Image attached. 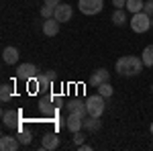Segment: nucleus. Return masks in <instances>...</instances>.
<instances>
[{
  "label": "nucleus",
  "mask_w": 153,
  "mask_h": 151,
  "mask_svg": "<svg viewBox=\"0 0 153 151\" xmlns=\"http://www.w3.org/2000/svg\"><path fill=\"white\" fill-rule=\"evenodd\" d=\"M68 110H70V112H80V115L84 116V118H86V116H88V108H86V100H80V98H76V100H70V102H68Z\"/></svg>",
  "instance_id": "13"
},
{
  "label": "nucleus",
  "mask_w": 153,
  "mask_h": 151,
  "mask_svg": "<svg viewBox=\"0 0 153 151\" xmlns=\"http://www.w3.org/2000/svg\"><path fill=\"white\" fill-rule=\"evenodd\" d=\"M112 92H114V90H112L110 82H104V84H100V86H98V94H102L104 98H110V96H112Z\"/></svg>",
  "instance_id": "22"
},
{
  "label": "nucleus",
  "mask_w": 153,
  "mask_h": 151,
  "mask_svg": "<svg viewBox=\"0 0 153 151\" xmlns=\"http://www.w3.org/2000/svg\"><path fill=\"white\" fill-rule=\"evenodd\" d=\"M53 16L57 19L59 23H68V21H71V16H74L71 4H59V6H55V14H53Z\"/></svg>",
  "instance_id": "7"
},
{
  "label": "nucleus",
  "mask_w": 153,
  "mask_h": 151,
  "mask_svg": "<svg viewBox=\"0 0 153 151\" xmlns=\"http://www.w3.org/2000/svg\"><path fill=\"white\" fill-rule=\"evenodd\" d=\"M65 127L70 129L71 133H78V131H82V129H84V116L80 115V112H70L68 121H65Z\"/></svg>",
  "instance_id": "6"
},
{
  "label": "nucleus",
  "mask_w": 153,
  "mask_h": 151,
  "mask_svg": "<svg viewBox=\"0 0 153 151\" xmlns=\"http://www.w3.org/2000/svg\"><path fill=\"white\" fill-rule=\"evenodd\" d=\"M57 145H59L57 133H45V137L41 141V147L47 149V151H53V149H57Z\"/></svg>",
  "instance_id": "14"
},
{
  "label": "nucleus",
  "mask_w": 153,
  "mask_h": 151,
  "mask_svg": "<svg viewBox=\"0 0 153 151\" xmlns=\"http://www.w3.org/2000/svg\"><path fill=\"white\" fill-rule=\"evenodd\" d=\"M2 121H4V127H19L21 112L19 110H4L2 112Z\"/></svg>",
  "instance_id": "11"
},
{
  "label": "nucleus",
  "mask_w": 153,
  "mask_h": 151,
  "mask_svg": "<svg viewBox=\"0 0 153 151\" xmlns=\"http://www.w3.org/2000/svg\"><path fill=\"white\" fill-rule=\"evenodd\" d=\"M151 135H153V123H151Z\"/></svg>",
  "instance_id": "30"
},
{
  "label": "nucleus",
  "mask_w": 153,
  "mask_h": 151,
  "mask_svg": "<svg viewBox=\"0 0 153 151\" xmlns=\"http://www.w3.org/2000/svg\"><path fill=\"white\" fill-rule=\"evenodd\" d=\"M110 80V71L106 70V68H98V70L90 76V86H94V88H98L100 84H104V82Z\"/></svg>",
  "instance_id": "9"
},
{
  "label": "nucleus",
  "mask_w": 153,
  "mask_h": 151,
  "mask_svg": "<svg viewBox=\"0 0 153 151\" xmlns=\"http://www.w3.org/2000/svg\"><path fill=\"white\" fill-rule=\"evenodd\" d=\"M12 98V86L10 84H2L0 86V100L2 102H8Z\"/></svg>",
  "instance_id": "20"
},
{
  "label": "nucleus",
  "mask_w": 153,
  "mask_h": 151,
  "mask_svg": "<svg viewBox=\"0 0 153 151\" xmlns=\"http://www.w3.org/2000/svg\"><path fill=\"white\" fill-rule=\"evenodd\" d=\"M112 4H114L117 8H125V6H127V0H112Z\"/></svg>",
  "instance_id": "26"
},
{
  "label": "nucleus",
  "mask_w": 153,
  "mask_h": 151,
  "mask_svg": "<svg viewBox=\"0 0 153 151\" xmlns=\"http://www.w3.org/2000/svg\"><path fill=\"white\" fill-rule=\"evenodd\" d=\"M86 108H88V115L90 116H102L104 115V96L102 94H94V96H88L86 98Z\"/></svg>",
  "instance_id": "3"
},
{
  "label": "nucleus",
  "mask_w": 153,
  "mask_h": 151,
  "mask_svg": "<svg viewBox=\"0 0 153 151\" xmlns=\"http://www.w3.org/2000/svg\"><path fill=\"white\" fill-rule=\"evenodd\" d=\"M151 90H153V86H151Z\"/></svg>",
  "instance_id": "31"
},
{
  "label": "nucleus",
  "mask_w": 153,
  "mask_h": 151,
  "mask_svg": "<svg viewBox=\"0 0 153 151\" xmlns=\"http://www.w3.org/2000/svg\"><path fill=\"white\" fill-rule=\"evenodd\" d=\"M151 27H153V14H151Z\"/></svg>",
  "instance_id": "29"
},
{
  "label": "nucleus",
  "mask_w": 153,
  "mask_h": 151,
  "mask_svg": "<svg viewBox=\"0 0 153 151\" xmlns=\"http://www.w3.org/2000/svg\"><path fill=\"white\" fill-rule=\"evenodd\" d=\"M112 23L117 25V27H123V25L127 23V12L123 10V8H117V10L112 12Z\"/></svg>",
  "instance_id": "18"
},
{
  "label": "nucleus",
  "mask_w": 153,
  "mask_h": 151,
  "mask_svg": "<svg viewBox=\"0 0 153 151\" xmlns=\"http://www.w3.org/2000/svg\"><path fill=\"white\" fill-rule=\"evenodd\" d=\"M78 149H80V151H90L92 147H90V145H86V143H82V145H78Z\"/></svg>",
  "instance_id": "28"
},
{
  "label": "nucleus",
  "mask_w": 153,
  "mask_h": 151,
  "mask_svg": "<svg viewBox=\"0 0 153 151\" xmlns=\"http://www.w3.org/2000/svg\"><path fill=\"white\" fill-rule=\"evenodd\" d=\"M19 145H21L19 139L12 137V135H2V137H0V149L2 151H16Z\"/></svg>",
  "instance_id": "10"
},
{
  "label": "nucleus",
  "mask_w": 153,
  "mask_h": 151,
  "mask_svg": "<svg viewBox=\"0 0 153 151\" xmlns=\"http://www.w3.org/2000/svg\"><path fill=\"white\" fill-rule=\"evenodd\" d=\"M141 59H143V63H145V68H151L153 65V45H147L143 49Z\"/></svg>",
  "instance_id": "19"
},
{
  "label": "nucleus",
  "mask_w": 153,
  "mask_h": 151,
  "mask_svg": "<svg viewBox=\"0 0 153 151\" xmlns=\"http://www.w3.org/2000/svg\"><path fill=\"white\" fill-rule=\"evenodd\" d=\"M143 0H127V12H131V14H137V12L143 10Z\"/></svg>",
  "instance_id": "17"
},
{
  "label": "nucleus",
  "mask_w": 153,
  "mask_h": 151,
  "mask_svg": "<svg viewBox=\"0 0 153 151\" xmlns=\"http://www.w3.org/2000/svg\"><path fill=\"white\" fill-rule=\"evenodd\" d=\"M143 59L137 57V55H125V57L117 59V65L114 70L120 74V76H127V78H133V76H139L143 70Z\"/></svg>",
  "instance_id": "1"
},
{
  "label": "nucleus",
  "mask_w": 153,
  "mask_h": 151,
  "mask_svg": "<svg viewBox=\"0 0 153 151\" xmlns=\"http://www.w3.org/2000/svg\"><path fill=\"white\" fill-rule=\"evenodd\" d=\"M37 76H39V70H37L35 63H21V65L16 68V78H19V80L31 82V80H35Z\"/></svg>",
  "instance_id": "4"
},
{
  "label": "nucleus",
  "mask_w": 153,
  "mask_h": 151,
  "mask_svg": "<svg viewBox=\"0 0 153 151\" xmlns=\"http://www.w3.org/2000/svg\"><path fill=\"white\" fill-rule=\"evenodd\" d=\"M19 49L16 47H4V51H2V59H4V63H8V65H14L16 61H19Z\"/></svg>",
  "instance_id": "15"
},
{
  "label": "nucleus",
  "mask_w": 153,
  "mask_h": 151,
  "mask_svg": "<svg viewBox=\"0 0 153 151\" xmlns=\"http://www.w3.org/2000/svg\"><path fill=\"white\" fill-rule=\"evenodd\" d=\"M143 12H147L149 16L153 14V0H145V4H143Z\"/></svg>",
  "instance_id": "25"
},
{
  "label": "nucleus",
  "mask_w": 153,
  "mask_h": 151,
  "mask_svg": "<svg viewBox=\"0 0 153 151\" xmlns=\"http://www.w3.org/2000/svg\"><path fill=\"white\" fill-rule=\"evenodd\" d=\"M57 80V74L55 71H45V74H39L37 76V84H39V90H49L51 88V84Z\"/></svg>",
  "instance_id": "8"
},
{
  "label": "nucleus",
  "mask_w": 153,
  "mask_h": 151,
  "mask_svg": "<svg viewBox=\"0 0 153 151\" xmlns=\"http://www.w3.org/2000/svg\"><path fill=\"white\" fill-rule=\"evenodd\" d=\"M53 14H55V8H53V6H47V4L41 6V16H43V19H51Z\"/></svg>",
  "instance_id": "23"
},
{
  "label": "nucleus",
  "mask_w": 153,
  "mask_h": 151,
  "mask_svg": "<svg viewBox=\"0 0 153 151\" xmlns=\"http://www.w3.org/2000/svg\"><path fill=\"white\" fill-rule=\"evenodd\" d=\"M16 139H19V143H21V145H29V143L33 141V135H31V131H19Z\"/></svg>",
  "instance_id": "21"
},
{
  "label": "nucleus",
  "mask_w": 153,
  "mask_h": 151,
  "mask_svg": "<svg viewBox=\"0 0 153 151\" xmlns=\"http://www.w3.org/2000/svg\"><path fill=\"white\" fill-rule=\"evenodd\" d=\"M100 125H102V123H100V116H90V115H88V118H84V129L90 131V133L98 131Z\"/></svg>",
  "instance_id": "16"
},
{
  "label": "nucleus",
  "mask_w": 153,
  "mask_h": 151,
  "mask_svg": "<svg viewBox=\"0 0 153 151\" xmlns=\"http://www.w3.org/2000/svg\"><path fill=\"white\" fill-rule=\"evenodd\" d=\"M43 33H45L47 37H55L59 33V21L55 19V16L43 21Z\"/></svg>",
  "instance_id": "12"
},
{
  "label": "nucleus",
  "mask_w": 153,
  "mask_h": 151,
  "mask_svg": "<svg viewBox=\"0 0 153 151\" xmlns=\"http://www.w3.org/2000/svg\"><path fill=\"white\" fill-rule=\"evenodd\" d=\"M131 29L135 31V33H147L151 27V16L147 14V12H137V14H133L131 16Z\"/></svg>",
  "instance_id": "2"
},
{
  "label": "nucleus",
  "mask_w": 153,
  "mask_h": 151,
  "mask_svg": "<svg viewBox=\"0 0 153 151\" xmlns=\"http://www.w3.org/2000/svg\"><path fill=\"white\" fill-rule=\"evenodd\" d=\"M78 8L82 14H98V12L104 8V2L102 0H80L78 2Z\"/></svg>",
  "instance_id": "5"
},
{
  "label": "nucleus",
  "mask_w": 153,
  "mask_h": 151,
  "mask_svg": "<svg viewBox=\"0 0 153 151\" xmlns=\"http://www.w3.org/2000/svg\"><path fill=\"white\" fill-rule=\"evenodd\" d=\"M84 141H86V135H84L82 131H78V133H74V143H76V145H82Z\"/></svg>",
  "instance_id": "24"
},
{
  "label": "nucleus",
  "mask_w": 153,
  "mask_h": 151,
  "mask_svg": "<svg viewBox=\"0 0 153 151\" xmlns=\"http://www.w3.org/2000/svg\"><path fill=\"white\" fill-rule=\"evenodd\" d=\"M45 4H47V6H53V8H55V6H59V4H61V2H59V0H45Z\"/></svg>",
  "instance_id": "27"
}]
</instances>
